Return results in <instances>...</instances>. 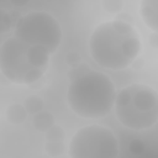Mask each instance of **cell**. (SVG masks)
<instances>
[{"label":"cell","mask_w":158,"mask_h":158,"mask_svg":"<svg viewBox=\"0 0 158 158\" xmlns=\"http://www.w3.org/2000/svg\"><path fill=\"white\" fill-rule=\"evenodd\" d=\"M89 52L102 68L122 70L139 56L141 40L133 25L120 20L100 23L90 35Z\"/></svg>","instance_id":"6da1fadb"},{"label":"cell","mask_w":158,"mask_h":158,"mask_svg":"<svg viewBox=\"0 0 158 158\" xmlns=\"http://www.w3.org/2000/svg\"><path fill=\"white\" fill-rule=\"evenodd\" d=\"M116 95L115 85L106 74L90 70L70 81L67 101L75 115L83 118H100L115 106Z\"/></svg>","instance_id":"7a4b0ae2"},{"label":"cell","mask_w":158,"mask_h":158,"mask_svg":"<svg viewBox=\"0 0 158 158\" xmlns=\"http://www.w3.org/2000/svg\"><path fill=\"white\" fill-rule=\"evenodd\" d=\"M51 53L17 37L5 40L0 47V70L11 83L30 85L40 80L49 65Z\"/></svg>","instance_id":"3957f363"},{"label":"cell","mask_w":158,"mask_h":158,"mask_svg":"<svg viewBox=\"0 0 158 158\" xmlns=\"http://www.w3.org/2000/svg\"><path fill=\"white\" fill-rule=\"evenodd\" d=\"M115 114L126 128H151L158 121V93L144 84H131L116 95Z\"/></svg>","instance_id":"277c9868"},{"label":"cell","mask_w":158,"mask_h":158,"mask_svg":"<svg viewBox=\"0 0 158 158\" xmlns=\"http://www.w3.org/2000/svg\"><path fill=\"white\" fill-rule=\"evenodd\" d=\"M14 36L31 46L42 47L52 54L62 42V28L51 14L32 11L17 19Z\"/></svg>","instance_id":"5b68a950"},{"label":"cell","mask_w":158,"mask_h":158,"mask_svg":"<svg viewBox=\"0 0 158 158\" xmlns=\"http://www.w3.org/2000/svg\"><path fill=\"white\" fill-rule=\"evenodd\" d=\"M120 147L116 136L100 125L79 128L73 136L68 154L70 158H116Z\"/></svg>","instance_id":"8992f818"},{"label":"cell","mask_w":158,"mask_h":158,"mask_svg":"<svg viewBox=\"0 0 158 158\" xmlns=\"http://www.w3.org/2000/svg\"><path fill=\"white\" fill-rule=\"evenodd\" d=\"M139 14L144 25L158 32V0H141Z\"/></svg>","instance_id":"52a82bcc"},{"label":"cell","mask_w":158,"mask_h":158,"mask_svg":"<svg viewBox=\"0 0 158 158\" xmlns=\"http://www.w3.org/2000/svg\"><path fill=\"white\" fill-rule=\"evenodd\" d=\"M27 110L23 104H11L7 106L6 111H5V117L7 120V122L12 123V125H20L22 122L26 121L27 118Z\"/></svg>","instance_id":"ba28073f"},{"label":"cell","mask_w":158,"mask_h":158,"mask_svg":"<svg viewBox=\"0 0 158 158\" xmlns=\"http://www.w3.org/2000/svg\"><path fill=\"white\" fill-rule=\"evenodd\" d=\"M33 127L40 131V132H46L48 131L53 125H54V116L52 112L41 110L40 112L33 115Z\"/></svg>","instance_id":"9c48e42d"},{"label":"cell","mask_w":158,"mask_h":158,"mask_svg":"<svg viewBox=\"0 0 158 158\" xmlns=\"http://www.w3.org/2000/svg\"><path fill=\"white\" fill-rule=\"evenodd\" d=\"M23 105H25V107H26V110H27V112L30 115H35V114L40 112L43 109L44 102H43V99L41 96H38V95H30V96H27L25 99Z\"/></svg>","instance_id":"30bf717a"},{"label":"cell","mask_w":158,"mask_h":158,"mask_svg":"<svg viewBox=\"0 0 158 158\" xmlns=\"http://www.w3.org/2000/svg\"><path fill=\"white\" fill-rule=\"evenodd\" d=\"M46 153L49 156V157H59L63 154L64 152V143L63 141H47L46 142Z\"/></svg>","instance_id":"8fae6325"},{"label":"cell","mask_w":158,"mask_h":158,"mask_svg":"<svg viewBox=\"0 0 158 158\" xmlns=\"http://www.w3.org/2000/svg\"><path fill=\"white\" fill-rule=\"evenodd\" d=\"M90 70H91V69H90V67H89L86 63H81V62H80L79 64L70 67V69H69V72H68V78H69L70 81H73V80L80 78V77H83L84 74H86V73L90 72Z\"/></svg>","instance_id":"7c38bea8"},{"label":"cell","mask_w":158,"mask_h":158,"mask_svg":"<svg viewBox=\"0 0 158 158\" xmlns=\"http://www.w3.org/2000/svg\"><path fill=\"white\" fill-rule=\"evenodd\" d=\"M44 135H46L47 141H64V137H65V132H64L63 127H60L56 123L48 131H46Z\"/></svg>","instance_id":"4fadbf2b"},{"label":"cell","mask_w":158,"mask_h":158,"mask_svg":"<svg viewBox=\"0 0 158 158\" xmlns=\"http://www.w3.org/2000/svg\"><path fill=\"white\" fill-rule=\"evenodd\" d=\"M102 7L110 14H118L123 9V0H102Z\"/></svg>","instance_id":"5bb4252c"},{"label":"cell","mask_w":158,"mask_h":158,"mask_svg":"<svg viewBox=\"0 0 158 158\" xmlns=\"http://www.w3.org/2000/svg\"><path fill=\"white\" fill-rule=\"evenodd\" d=\"M128 149H130L133 154H141V153L144 152L146 147H144V144H143L142 141H139V139H133V141L130 142Z\"/></svg>","instance_id":"9a60e30c"},{"label":"cell","mask_w":158,"mask_h":158,"mask_svg":"<svg viewBox=\"0 0 158 158\" xmlns=\"http://www.w3.org/2000/svg\"><path fill=\"white\" fill-rule=\"evenodd\" d=\"M80 54L78 52H69L67 56H65V62L68 65L73 67V65H77L80 63Z\"/></svg>","instance_id":"2e32d148"},{"label":"cell","mask_w":158,"mask_h":158,"mask_svg":"<svg viewBox=\"0 0 158 158\" xmlns=\"http://www.w3.org/2000/svg\"><path fill=\"white\" fill-rule=\"evenodd\" d=\"M115 19L120 20V21H123V22H127L130 25H133V17L130 14H127V12H118Z\"/></svg>","instance_id":"e0dca14e"},{"label":"cell","mask_w":158,"mask_h":158,"mask_svg":"<svg viewBox=\"0 0 158 158\" xmlns=\"http://www.w3.org/2000/svg\"><path fill=\"white\" fill-rule=\"evenodd\" d=\"M148 43H149L151 47L158 48V32L153 31L152 33H149V36H148Z\"/></svg>","instance_id":"ac0fdd59"},{"label":"cell","mask_w":158,"mask_h":158,"mask_svg":"<svg viewBox=\"0 0 158 158\" xmlns=\"http://www.w3.org/2000/svg\"><path fill=\"white\" fill-rule=\"evenodd\" d=\"M11 5H14L15 7H23L28 4L30 0H9Z\"/></svg>","instance_id":"d6986e66"},{"label":"cell","mask_w":158,"mask_h":158,"mask_svg":"<svg viewBox=\"0 0 158 158\" xmlns=\"http://www.w3.org/2000/svg\"><path fill=\"white\" fill-rule=\"evenodd\" d=\"M131 65H132L133 68H136V69H137V68L139 69V68H141V67L143 65V60H142L141 58H138V57H137V58H136V59L133 60V63H132Z\"/></svg>","instance_id":"ffe728a7"}]
</instances>
